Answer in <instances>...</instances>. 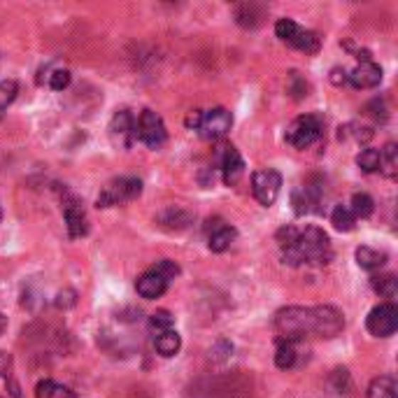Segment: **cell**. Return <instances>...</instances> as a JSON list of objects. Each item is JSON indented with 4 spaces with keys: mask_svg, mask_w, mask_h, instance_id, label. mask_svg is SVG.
<instances>
[{
    "mask_svg": "<svg viewBox=\"0 0 398 398\" xmlns=\"http://www.w3.org/2000/svg\"><path fill=\"white\" fill-rule=\"evenodd\" d=\"M331 224L335 231L350 233V231H354V226H357V217L352 215L350 205H335L331 213Z\"/></svg>",
    "mask_w": 398,
    "mask_h": 398,
    "instance_id": "cell-24",
    "label": "cell"
},
{
    "mask_svg": "<svg viewBox=\"0 0 398 398\" xmlns=\"http://www.w3.org/2000/svg\"><path fill=\"white\" fill-rule=\"evenodd\" d=\"M109 135L119 147H131L135 140V119L129 109H119L109 122Z\"/></svg>",
    "mask_w": 398,
    "mask_h": 398,
    "instance_id": "cell-11",
    "label": "cell"
},
{
    "mask_svg": "<svg viewBox=\"0 0 398 398\" xmlns=\"http://www.w3.org/2000/svg\"><path fill=\"white\" fill-rule=\"evenodd\" d=\"M368 398H398V384L392 375H380L368 384Z\"/></svg>",
    "mask_w": 398,
    "mask_h": 398,
    "instance_id": "cell-20",
    "label": "cell"
},
{
    "mask_svg": "<svg viewBox=\"0 0 398 398\" xmlns=\"http://www.w3.org/2000/svg\"><path fill=\"white\" fill-rule=\"evenodd\" d=\"M151 270H154V273H158L163 279H168V282L180 275V266H177L175 261H171V259H161V261H156V264L151 266Z\"/></svg>",
    "mask_w": 398,
    "mask_h": 398,
    "instance_id": "cell-33",
    "label": "cell"
},
{
    "mask_svg": "<svg viewBox=\"0 0 398 398\" xmlns=\"http://www.w3.org/2000/svg\"><path fill=\"white\" fill-rule=\"evenodd\" d=\"M5 328H7V317L3 315V312H0V335L5 333Z\"/></svg>",
    "mask_w": 398,
    "mask_h": 398,
    "instance_id": "cell-42",
    "label": "cell"
},
{
    "mask_svg": "<svg viewBox=\"0 0 398 398\" xmlns=\"http://www.w3.org/2000/svg\"><path fill=\"white\" fill-rule=\"evenodd\" d=\"M36 398H75L70 389L58 387L54 380H42L36 387Z\"/></svg>",
    "mask_w": 398,
    "mask_h": 398,
    "instance_id": "cell-27",
    "label": "cell"
},
{
    "mask_svg": "<svg viewBox=\"0 0 398 398\" xmlns=\"http://www.w3.org/2000/svg\"><path fill=\"white\" fill-rule=\"evenodd\" d=\"M282 191V175L273 168H261L252 175V193L264 208H270Z\"/></svg>",
    "mask_w": 398,
    "mask_h": 398,
    "instance_id": "cell-5",
    "label": "cell"
},
{
    "mask_svg": "<svg viewBox=\"0 0 398 398\" xmlns=\"http://www.w3.org/2000/svg\"><path fill=\"white\" fill-rule=\"evenodd\" d=\"M357 264L363 270H380L387 264V254L372 247H359L357 249Z\"/></svg>",
    "mask_w": 398,
    "mask_h": 398,
    "instance_id": "cell-23",
    "label": "cell"
},
{
    "mask_svg": "<svg viewBox=\"0 0 398 398\" xmlns=\"http://www.w3.org/2000/svg\"><path fill=\"white\" fill-rule=\"evenodd\" d=\"M350 210L357 219H366L372 215V210H375V200H372L368 193H354Z\"/></svg>",
    "mask_w": 398,
    "mask_h": 398,
    "instance_id": "cell-28",
    "label": "cell"
},
{
    "mask_svg": "<svg viewBox=\"0 0 398 398\" xmlns=\"http://www.w3.org/2000/svg\"><path fill=\"white\" fill-rule=\"evenodd\" d=\"M347 82L352 84L354 89H375L380 82H382V68L375 65L372 61L359 63L352 72H347Z\"/></svg>",
    "mask_w": 398,
    "mask_h": 398,
    "instance_id": "cell-12",
    "label": "cell"
},
{
    "mask_svg": "<svg viewBox=\"0 0 398 398\" xmlns=\"http://www.w3.org/2000/svg\"><path fill=\"white\" fill-rule=\"evenodd\" d=\"M298 228H294V226H282L277 231V235H275V240H277V244H279V252H286V249H291L294 244H296V240H298Z\"/></svg>",
    "mask_w": 398,
    "mask_h": 398,
    "instance_id": "cell-32",
    "label": "cell"
},
{
    "mask_svg": "<svg viewBox=\"0 0 398 398\" xmlns=\"http://www.w3.org/2000/svg\"><path fill=\"white\" fill-rule=\"evenodd\" d=\"M142 193V182L138 177H119L103 186V191L98 193V208H112L138 198Z\"/></svg>",
    "mask_w": 398,
    "mask_h": 398,
    "instance_id": "cell-4",
    "label": "cell"
},
{
    "mask_svg": "<svg viewBox=\"0 0 398 398\" xmlns=\"http://www.w3.org/2000/svg\"><path fill=\"white\" fill-rule=\"evenodd\" d=\"M275 331L279 333V340L296 343L306 335H315V310L312 308H282L275 315Z\"/></svg>",
    "mask_w": 398,
    "mask_h": 398,
    "instance_id": "cell-2",
    "label": "cell"
},
{
    "mask_svg": "<svg viewBox=\"0 0 398 398\" xmlns=\"http://www.w3.org/2000/svg\"><path fill=\"white\" fill-rule=\"evenodd\" d=\"M244 175V161L240 156V151L235 147H224L222 154V177L228 186L238 184L240 177Z\"/></svg>",
    "mask_w": 398,
    "mask_h": 398,
    "instance_id": "cell-14",
    "label": "cell"
},
{
    "mask_svg": "<svg viewBox=\"0 0 398 398\" xmlns=\"http://www.w3.org/2000/svg\"><path fill=\"white\" fill-rule=\"evenodd\" d=\"M303 31H306V28H301L294 19H286V16H284V19H277V23H275V36L282 42H286L289 47H294V49H296V45H298Z\"/></svg>",
    "mask_w": 398,
    "mask_h": 398,
    "instance_id": "cell-21",
    "label": "cell"
},
{
    "mask_svg": "<svg viewBox=\"0 0 398 398\" xmlns=\"http://www.w3.org/2000/svg\"><path fill=\"white\" fill-rule=\"evenodd\" d=\"M296 343L289 340H279L277 343V350H275V366L282 368V370H289L296 366Z\"/></svg>",
    "mask_w": 398,
    "mask_h": 398,
    "instance_id": "cell-26",
    "label": "cell"
},
{
    "mask_svg": "<svg viewBox=\"0 0 398 398\" xmlns=\"http://www.w3.org/2000/svg\"><path fill=\"white\" fill-rule=\"evenodd\" d=\"M282 259L289 266H326L333 259V247L321 228L308 226L306 231L298 233L294 247L282 252Z\"/></svg>",
    "mask_w": 398,
    "mask_h": 398,
    "instance_id": "cell-1",
    "label": "cell"
},
{
    "mask_svg": "<svg viewBox=\"0 0 398 398\" xmlns=\"http://www.w3.org/2000/svg\"><path fill=\"white\" fill-rule=\"evenodd\" d=\"M380 171L384 173V177H394L398 175V149L394 142H387L384 149L380 151Z\"/></svg>",
    "mask_w": 398,
    "mask_h": 398,
    "instance_id": "cell-25",
    "label": "cell"
},
{
    "mask_svg": "<svg viewBox=\"0 0 398 398\" xmlns=\"http://www.w3.org/2000/svg\"><path fill=\"white\" fill-rule=\"evenodd\" d=\"M75 303H77V298H75V291H70V289L61 291V294L56 296V308H63L65 310V308H72Z\"/></svg>",
    "mask_w": 398,
    "mask_h": 398,
    "instance_id": "cell-39",
    "label": "cell"
},
{
    "mask_svg": "<svg viewBox=\"0 0 398 398\" xmlns=\"http://www.w3.org/2000/svg\"><path fill=\"white\" fill-rule=\"evenodd\" d=\"M70 72L68 70H54L52 75H49V87H52L54 91H63L70 87Z\"/></svg>",
    "mask_w": 398,
    "mask_h": 398,
    "instance_id": "cell-36",
    "label": "cell"
},
{
    "mask_svg": "<svg viewBox=\"0 0 398 398\" xmlns=\"http://www.w3.org/2000/svg\"><path fill=\"white\" fill-rule=\"evenodd\" d=\"M233 126V114L226 107H213L208 112H203V124H200V135L205 140H219L231 131Z\"/></svg>",
    "mask_w": 398,
    "mask_h": 398,
    "instance_id": "cell-8",
    "label": "cell"
},
{
    "mask_svg": "<svg viewBox=\"0 0 398 398\" xmlns=\"http://www.w3.org/2000/svg\"><path fill=\"white\" fill-rule=\"evenodd\" d=\"M200 124H203V109H191V112L186 114L184 126L189 131H200Z\"/></svg>",
    "mask_w": 398,
    "mask_h": 398,
    "instance_id": "cell-37",
    "label": "cell"
},
{
    "mask_svg": "<svg viewBox=\"0 0 398 398\" xmlns=\"http://www.w3.org/2000/svg\"><path fill=\"white\" fill-rule=\"evenodd\" d=\"M135 138L140 142H145L151 149L163 145L168 138V131H166L163 119H161V114H156L154 109H145V112L138 117V122H135Z\"/></svg>",
    "mask_w": 398,
    "mask_h": 398,
    "instance_id": "cell-6",
    "label": "cell"
},
{
    "mask_svg": "<svg viewBox=\"0 0 398 398\" xmlns=\"http://www.w3.org/2000/svg\"><path fill=\"white\" fill-rule=\"evenodd\" d=\"M319 47H321V36L315 31H303L298 45H296V49H301V52H306V54H317Z\"/></svg>",
    "mask_w": 398,
    "mask_h": 398,
    "instance_id": "cell-31",
    "label": "cell"
},
{
    "mask_svg": "<svg viewBox=\"0 0 398 398\" xmlns=\"http://www.w3.org/2000/svg\"><path fill=\"white\" fill-rule=\"evenodd\" d=\"M289 93H291L296 100H301V98L308 96V82L303 80L298 72H291V77H289Z\"/></svg>",
    "mask_w": 398,
    "mask_h": 398,
    "instance_id": "cell-35",
    "label": "cell"
},
{
    "mask_svg": "<svg viewBox=\"0 0 398 398\" xmlns=\"http://www.w3.org/2000/svg\"><path fill=\"white\" fill-rule=\"evenodd\" d=\"M366 328L375 338H389L398 328V308L394 303H380L366 317Z\"/></svg>",
    "mask_w": 398,
    "mask_h": 398,
    "instance_id": "cell-7",
    "label": "cell"
},
{
    "mask_svg": "<svg viewBox=\"0 0 398 398\" xmlns=\"http://www.w3.org/2000/svg\"><path fill=\"white\" fill-rule=\"evenodd\" d=\"M156 222L161 228H166V231H184V228H189V224L193 222V217L189 210H184L180 205H171V208L161 210Z\"/></svg>",
    "mask_w": 398,
    "mask_h": 398,
    "instance_id": "cell-16",
    "label": "cell"
},
{
    "mask_svg": "<svg viewBox=\"0 0 398 398\" xmlns=\"http://www.w3.org/2000/svg\"><path fill=\"white\" fill-rule=\"evenodd\" d=\"M63 217H65L68 235H70V238H82V235H87L89 219H87V213H84L82 203L75 196L63 198Z\"/></svg>",
    "mask_w": 398,
    "mask_h": 398,
    "instance_id": "cell-10",
    "label": "cell"
},
{
    "mask_svg": "<svg viewBox=\"0 0 398 398\" xmlns=\"http://www.w3.org/2000/svg\"><path fill=\"white\" fill-rule=\"evenodd\" d=\"M312 310H315V335L335 338L338 333H343L345 317L340 310L333 306H317Z\"/></svg>",
    "mask_w": 398,
    "mask_h": 398,
    "instance_id": "cell-9",
    "label": "cell"
},
{
    "mask_svg": "<svg viewBox=\"0 0 398 398\" xmlns=\"http://www.w3.org/2000/svg\"><path fill=\"white\" fill-rule=\"evenodd\" d=\"M331 82H333V84H345V82H347V72L340 70V68H333V72H331Z\"/></svg>",
    "mask_w": 398,
    "mask_h": 398,
    "instance_id": "cell-41",
    "label": "cell"
},
{
    "mask_svg": "<svg viewBox=\"0 0 398 398\" xmlns=\"http://www.w3.org/2000/svg\"><path fill=\"white\" fill-rule=\"evenodd\" d=\"M357 166L363 173H377L380 171V151L372 147L361 149L357 154Z\"/></svg>",
    "mask_w": 398,
    "mask_h": 398,
    "instance_id": "cell-29",
    "label": "cell"
},
{
    "mask_svg": "<svg viewBox=\"0 0 398 398\" xmlns=\"http://www.w3.org/2000/svg\"><path fill=\"white\" fill-rule=\"evenodd\" d=\"M154 347H156V352L161 354V357L171 359V357H175L177 352H180L182 338H180V333L175 331V328H171V331H166V333H161V335L154 338Z\"/></svg>",
    "mask_w": 398,
    "mask_h": 398,
    "instance_id": "cell-19",
    "label": "cell"
},
{
    "mask_svg": "<svg viewBox=\"0 0 398 398\" xmlns=\"http://www.w3.org/2000/svg\"><path fill=\"white\" fill-rule=\"evenodd\" d=\"M370 286L377 296L387 298V303H394V298L398 296V282L394 275H375L370 279Z\"/></svg>",
    "mask_w": 398,
    "mask_h": 398,
    "instance_id": "cell-22",
    "label": "cell"
},
{
    "mask_svg": "<svg viewBox=\"0 0 398 398\" xmlns=\"http://www.w3.org/2000/svg\"><path fill=\"white\" fill-rule=\"evenodd\" d=\"M168 279H163L158 273H154V270H145L138 279H135V289H138V294L142 296V298L147 301H154V298H161V296L166 294L168 289Z\"/></svg>",
    "mask_w": 398,
    "mask_h": 398,
    "instance_id": "cell-13",
    "label": "cell"
},
{
    "mask_svg": "<svg viewBox=\"0 0 398 398\" xmlns=\"http://www.w3.org/2000/svg\"><path fill=\"white\" fill-rule=\"evenodd\" d=\"M324 131V119L319 114H301L286 126L284 140L296 149H308L321 138Z\"/></svg>",
    "mask_w": 398,
    "mask_h": 398,
    "instance_id": "cell-3",
    "label": "cell"
},
{
    "mask_svg": "<svg viewBox=\"0 0 398 398\" xmlns=\"http://www.w3.org/2000/svg\"><path fill=\"white\" fill-rule=\"evenodd\" d=\"M291 203H294V213L303 217V215H310L315 213V205L319 203V189H315L312 184L301 186V189H296L291 193Z\"/></svg>",
    "mask_w": 398,
    "mask_h": 398,
    "instance_id": "cell-17",
    "label": "cell"
},
{
    "mask_svg": "<svg viewBox=\"0 0 398 398\" xmlns=\"http://www.w3.org/2000/svg\"><path fill=\"white\" fill-rule=\"evenodd\" d=\"M235 235H238V233H235V228H233V226H226V224H222V226L213 228V231H210V238H208L210 249L217 252V254L226 252V249L233 244Z\"/></svg>",
    "mask_w": 398,
    "mask_h": 398,
    "instance_id": "cell-18",
    "label": "cell"
},
{
    "mask_svg": "<svg viewBox=\"0 0 398 398\" xmlns=\"http://www.w3.org/2000/svg\"><path fill=\"white\" fill-rule=\"evenodd\" d=\"M333 380L338 382V392H343V384H345V392L352 387V382H350V372H347V368H335V370H333Z\"/></svg>",
    "mask_w": 398,
    "mask_h": 398,
    "instance_id": "cell-38",
    "label": "cell"
},
{
    "mask_svg": "<svg viewBox=\"0 0 398 398\" xmlns=\"http://www.w3.org/2000/svg\"><path fill=\"white\" fill-rule=\"evenodd\" d=\"M171 328H173V315H171V312L158 310V312H154V315L149 317V331L154 335L171 331Z\"/></svg>",
    "mask_w": 398,
    "mask_h": 398,
    "instance_id": "cell-30",
    "label": "cell"
},
{
    "mask_svg": "<svg viewBox=\"0 0 398 398\" xmlns=\"http://www.w3.org/2000/svg\"><path fill=\"white\" fill-rule=\"evenodd\" d=\"M233 14H235V21H238L242 28H259L266 19L268 7L259 3H240L233 7Z\"/></svg>",
    "mask_w": 398,
    "mask_h": 398,
    "instance_id": "cell-15",
    "label": "cell"
},
{
    "mask_svg": "<svg viewBox=\"0 0 398 398\" xmlns=\"http://www.w3.org/2000/svg\"><path fill=\"white\" fill-rule=\"evenodd\" d=\"M16 91H19V87H16L14 80H3V82H0V107L7 109V105H10L12 100L16 98Z\"/></svg>",
    "mask_w": 398,
    "mask_h": 398,
    "instance_id": "cell-34",
    "label": "cell"
},
{
    "mask_svg": "<svg viewBox=\"0 0 398 398\" xmlns=\"http://www.w3.org/2000/svg\"><path fill=\"white\" fill-rule=\"evenodd\" d=\"M12 370V357L7 352H0V375H10Z\"/></svg>",
    "mask_w": 398,
    "mask_h": 398,
    "instance_id": "cell-40",
    "label": "cell"
}]
</instances>
